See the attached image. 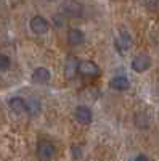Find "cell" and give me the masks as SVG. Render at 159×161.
Here are the masks:
<instances>
[{"mask_svg": "<svg viewBox=\"0 0 159 161\" xmlns=\"http://www.w3.org/2000/svg\"><path fill=\"white\" fill-rule=\"evenodd\" d=\"M37 156L40 161H51L55 156V145L48 140H39L37 143Z\"/></svg>", "mask_w": 159, "mask_h": 161, "instance_id": "cell-1", "label": "cell"}, {"mask_svg": "<svg viewBox=\"0 0 159 161\" xmlns=\"http://www.w3.org/2000/svg\"><path fill=\"white\" fill-rule=\"evenodd\" d=\"M84 11V7L81 2H77V0H68L64 5H63V13L61 15L68 16V18H79L82 15Z\"/></svg>", "mask_w": 159, "mask_h": 161, "instance_id": "cell-2", "label": "cell"}, {"mask_svg": "<svg viewBox=\"0 0 159 161\" xmlns=\"http://www.w3.org/2000/svg\"><path fill=\"white\" fill-rule=\"evenodd\" d=\"M114 45H116V50L119 53H125L127 50H130L132 48V37H130V34L125 29H122L121 32H119V36L116 37Z\"/></svg>", "mask_w": 159, "mask_h": 161, "instance_id": "cell-3", "label": "cell"}, {"mask_svg": "<svg viewBox=\"0 0 159 161\" xmlns=\"http://www.w3.org/2000/svg\"><path fill=\"white\" fill-rule=\"evenodd\" d=\"M77 73H81V74L85 76V77H98V76H100V68H98L97 63L90 61V60H85V61L79 63Z\"/></svg>", "mask_w": 159, "mask_h": 161, "instance_id": "cell-4", "label": "cell"}, {"mask_svg": "<svg viewBox=\"0 0 159 161\" xmlns=\"http://www.w3.org/2000/svg\"><path fill=\"white\" fill-rule=\"evenodd\" d=\"M151 66V58L146 55V53H140L137 55L134 60H132V69L135 73H145L148 71Z\"/></svg>", "mask_w": 159, "mask_h": 161, "instance_id": "cell-5", "label": "cell"}, {"mask_svg": "<svg viewBox=\"0 0 159 161\" xmlns=\"http://www.w3.org/2000/svg\"><path fill=\"white\" fill-rule=\"evenodd\" d=\"M48 21L44 18V16H34L31 19V31L34 34H39V36H42V34H47L48 32Z\"/></svg>", "mask_w": 159, "mask_h": 161, "instance_id": "cell-6", "label": "cell"}, {"mask_svg": "<svg viewBox=\"0 0 159 161\" xmlns=\"http://www.w3.org/2000/svg\"><path fill=\"white\" fill-rule=\"evenodd\" d=\"M74 118L76 121H79L81 124H90L92 123V118H93V114H92L90 108H87V106L81 105V106H77L76 111H74Z\"/></svg>", "mask_w": 159, "mask_h": 161, "instance_id": "cell-7", "label": "cell"}, {"mask_svg": "<svg viewBox=\"0 0 159 161\" xmlns=\"http://www.w3.org/2000/svg\"><path fill=\"white\" fill-rule=\"evenodd\" d=\"M77 69H79V61L76 57L69 55L64 61V76L68 79H74L76 74H77Z\"/></svg>", "mask_w": 159, "mask_h": 161, "instance_id": "cell-8", "label": "cell"}, {"mask_svg": "<svg viewBox=\"0 0 159 161\" xmlns=\"http://www.w3.org/2000/svg\"><path fill=\"white\" fill-rule=\"evenodd\" d=\"M68 42H69L71 45H74V47L82 45V44L85 42V34H84V31L77 29V28H71V29L68 31Z\"/></svg>", "mask_w": 159, "mask_h": 161, "instance_id": "cell-9", "label": "cell"}, {"mask_svg": "<svg viewBox=\"0 0 159 161\" xmlns=\"http://www.w3.org/2000/svg\"><path fill=\"white\" fill-rule=\"evenodd\" d=\"M50 77H51L50 71L47 68H44V66H39V68H35L34 73H32V80L35 84H47L50 80Z\"/></svg>", "mask_w": 159, "mask_h": 161, "instance_id": "cell-10", "label": "cell"}, {"mask_svg": "<svg viewBox=\"0 0 159 161\" xmlns=\"http://www.w3.org/2000/svg\"><path fill=\"white\" fill-rule=\"evenodd\" d=\"M109 86H111V89H114V90L124 92V90H129L130 80H129V77H125V76H114V77L109 80Z\"/></svg>", "mask_w": 159, "mask_h": 161, "instance_id": "cell-11", "label": "cell"}, {"mask_svg": "<svg viewBox=\"0 0 159 161\" xmlns=\"http://www.w3.org/2000/svg\"><path fill=\"white\" fill-rule=\"evenodd\" d=\"M8 106H10V110L13 113L21 114V113L26 111V100H23L21 97H15V98H11L8 102Z\"/></svg>", "mask_w": 159, "mask_h": 161, "instance_id": "cell-12", "label": "cell"}, {"mask_svg": "<svg viewBox=\"0 0 159 161\" xmlns=\"http://www.w3.org/2000/svg\"><path fill=\"white\" fill-rule=\"evenodd\" d=\"M26 111H28L29 116H37V114H40V111H42L40 102H39V100H34V98L28 100V102H26Z\"/></svg>", "mask_w": 159, "mask_h": 161, "instance_id": "cell-13", "label": "cell"}, {"mask_svg": "<svg viewBox=\"0 0 159 161\" xmlns=\"http://www.w3.org/2000/svg\"><path fill=\"white\" fill-rule=\"evenodd\" d=\"M134 123L138 129L145 130V129H148L150 127V116L146 113H137L134 116Z\"/></svg>", "mask_w": 159, "mask_h": 161, "instance_id": "cell-14", "label": "cell"}, {"mask_svg": "<svg viewBox=\"0 0 159 161\" xmlns=\"http://www.w3.org/2000/svg\"><path fill=\"white\" fill-rule=\"evenodd\" d=\"M10 68V58L3 53H0V71H7Z\"/></svg>", "mask_w": 159, "mask_h": 161, "instance_id": "cell-15", "label": "cell"}, {"mask_svg": "<svg viewBox=\"0 0 159 161\" xmlns=\"http://www.w3.org/2000/svg\"><path fill=\"white\" fill-rule=\"evenodd\" d=\"M141 3L150 10H157L159 8V0H141Z\"/></svg>", "mask_w": 159, "mask_h": 161, "instance_id": "cell-16", "label": "cell"}, {"mask_svg": "<svg viewBox=\"0 0 159 161\" xmlns=\"http://www.w3.org/2000/svg\"><path fill=\"white\" fill-rule=\"evenodd\" d=\"M53 23H55V26H58V28H61V26L66 23V16L61 15V13H58V15L53 16Z\"/></svg>", "mask_w": 159, "mask_h": 161, "instance_id": "cell-17", "label": "cell"}, {"mask_svg": "<svg viewBox=\"0 0 159 161\" xmlns=\"http://www.w3.org/2000/svg\"><path fill=\"white\" fill-rule=\"evenodd\" d=\"M72 155H74V159L79 161V159L82 158V148H81L79 145H74V147H72Z\"/></svg>", "mask_w": 159, "mask_h": 161, "instance_id": "cell-18", "label": "cell"}, {"mask_svg": "<svg viewBox=\"0 0 159 161\" xmlns=\"http://www.w3.org/2000/svg\"><path fill=\"white\" fill-rule=\"evenodd\" d=\"M134 161H150L148 159V156L146 155H138V156H135V159Z\"/></svg>", "mask_w": 159, "mask_h": 161, "instance_id": "cell-19", "label": "cell"}, {"mask_svg": "<svg viewBox=\"0 0 159 161\" xmlns=\"http://www.w3.org/2000/svg\"><path fill=\"white\" fill-rule=\"evenodd\" d=\"M47 2H55V0H47Z\"/></svg>", "mask_w": 159, "mask_h": 161, "instance_id": "cell-20", "label": "cell"}]
</instances>
